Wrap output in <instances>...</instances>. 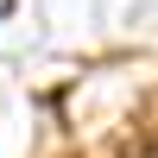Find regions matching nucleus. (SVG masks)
I'll return each instance as SVG.
<instances>
[{"label": "nucleus", "mask_w": 158, "mask_h": 158, "mask_svg": "<svg viewBox=\"0 0 158 158\" xmlns=\"http://www.w3.org/2000/svg\"><path fill=\"white\" fill-rule=\"evenodd\" d=\"M101 158H158V89L108 133V152Z\"/></svg>", "instance_id": "nucleus-1"}]
</instances>
